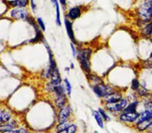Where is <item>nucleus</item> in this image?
I'll return each mask as SVG.
<instances>
[{"instance_id": "obj_1", "label": "nucleus", "mask_w": 152, "mask_h": 133, "mask_svg": "<svg viewBox=\"0 0 152 133\" xmlns=\"http://www.w3.org/2000/svg\"><path fill=\"white\" fill-rule=\"evenodd\" d=\"M91 55H93V49L91 48H78L77 60L79 61L80 66H81V69L86 75L91 73Z\"/></svg>"}, {"instance_id": "obj_2", "label": "nucleus", "mask_w": 152, "mask_h": 133, "mask_svg": "<svg viewBox=\"0 0 152 133\" xmlns=\"http://www.w3.org/2000/svg\"><path fill=\"white\" fill-rule=\"evenodd\" d=\"M136 18L148 23L152 21V0H140L136 8Z\"/></svg>"}, {"instance_id": "obj_3", "label": "nucleus", "mask_w": 152, "mask_h": 133, "mask_svg": "<svg viewBox=\"0 0 152 133\" xmlns=\"http://www.w3.org/2000/svg\"><path fill=\"white\" fill-rule=\"evenodd\" d=\"M91 89H93V91L94 92V94L99 98H104L105 96H107V95L117 91V89L115 88H113V86H111L110 85H107V83H104L93 86H91Z\"/></svg>"}, {"instance_id": "obj_4", "label": "nucleus", "mask_w": 152, "mask_h": 133, "mask_svg": "<svg viewBox=\"0 0 152 133\" xmlns=\"http://www.w3.org/2000/svg\"><path fill=\"white\" fill-rule=\"evenodd\" d=\"M87 10V6L84 4L80 5H75L73 7H70L68 10H66L65 17H67L68 19H70L71 21H76L79 18H81L83 13Z\"/></svg>"}, {"instance_id": "obj_5", "label": "nucleus", "mask_w": 152, "mask_h": 133, "mask_svg": "<svg viewBox=\"0 0 152 133\" xmlns=\"http://www.w3.org/2000/svg\"><path fill=\"white\" fill-rule=\"evenodd\" d=\"M128 103H129L128 98L122 97L118 102L113 103H107V104H104V106L108 111L113 112V113H118V112H123V110L125 109Z\"/></svg>"}, {"instance_id": "obj_6", "label": "nucleus", "mask_w": 152, "mask_h": 133, "mask_svg": "<svg viewBox=\"0 0 152 133\" xmlns=\"http://www.w3.org/2000/svg\"><path fill=\"white\" fill-rule=\"evenodd\" d=\"M9 16L11 18L16 20H22V21H28L31 14L29 13L26 8H12L9 12Z\"/></svg>"}, {"instance_id": "obj_7", "label": "nucleus", "mask_w": 152, "mask_h": 133, "mask_svg": "<svg viewBox=\"0 0 152 133\" xmlns=\"http://www.w3.org/2000/svg\"><path fill=\"white\" fill-rule=\"evenodd\" d=\"M64 24L66 28V32H67V35L70 38L71 42H73L74 44H76L77 46L79 45V42L77 41L76 36H75V32H74V27H73V21H71L70 19H68L67 17L64 18Z\"/></svg>"}, {"instance_id": "obj_8", "label": "nucleus", "mask_w": 152, "mask_h": 133, "mask_svg": "<svg viewBox=\"0 0 152 133\" xmlns=\"http://www.w3.org/2000/svg\"><path fill=\"white\" fill-rule=\"evenodd\" d=\"M139 112H122L121 114L119 115V119L122 122H126V123H132L135 122L137 120V118L139 116Z\"/></svg>"}, {"instance_id": "obj_9", "label": "nucleus", "mask_w": 152, "mask_h": 133, "mask_svg": "<svg viewBox=\"0 0 152 133\" xmlns=\"http://www.w3.org/2000/svg\"><path fill=\"white\" fill-rule=\"evenodd\" d=\"M71 114H72V108L69 105H65L64 107L60 108L59 117H58L59 118V122L63 123V122H66V121H68L69 117H70Z\"/></svg>"}, {"instance_id": "obj_10", "label": "nucleus", "mask_w": 152, "mask_h": 133, "mask_svg": "<svg viewBox=\"0 0 152 133\" xmlns=\"http://www.w3.org/2000/svg\"><path fill=\"white\" fill-rule=\"evenodd\" d=\"M122 98V94L121 92H119L118 91L113 92V94H111L110 95H107V96H105L104 98H102L104 99V104H107V103H113V102H116L120 100Z\"/></svg>"}, {"instance_id": "obj_11", "label": "nucleus", "mask_w": 152, "mask_h": 133, "mask_svg": "<svg viewBox=\"0 0 152 133\" xmlns=\"http://www.w3.org/2000/svg\"><path fill=\"white\" fill-rule=\"evenodd\" d=\"M7 3L13 8H26L30 4V0H9Z\"/></svg>"}, {"instance_id": "obj_12", "label": "nucleus", "mask_w": 152, "mask_h": 133, "mask_svg": "<svg viewBox=\"0 0 152 133\" xmlns=\"http://www.w3.org/2000/svg\"><path fill=\"white\" fill-rule=\"evenodd\" d=\"M140 33L141 35L146 39H149L152 36V21L146 23L144 26L141 27V30H140Z\"/></svg>"}, {"instance_id": "obj_13", "label": "nucleus", "mask_w": 152, "mask_h": 133, "mask_svg": "<svg viewBox=\"0 0 152 133\" xmlns=\"http://www.w3.org/2000/svg\"><path fill=\"white\" fill-rule=\"evenodd\" d=\"M51 2H52V4L54 5V7H55V9H56V19H55L56 24H57V26L61 27L62 20H61V10H60L59 0H51Z\"/></svg>"}, {"instance_id": "obj_14", "label": "nucleus", "mask_w": 152, "mask_h": 133, "mask_svg": "<svg viewBox=\"0 0 152 133\" xmlns=\"http://www.w3.org/2000/svg\"><path fill=\"white\" fill-rule=\"evenodd\" d=\"M87 77H88V83H91V86H96V85H99V83H104V80H102V79L100 77H99L97 75H94L93 73L91 74H88L87 75Z\"/></svg>"}, {"instance_id": "obj_15", "label": "nucleus", "mask_w": 152, "mask_h": 133, "mask_svg": "<svg viewBox=\"0 0 152 133\" xmlns=\"http://www.w3.org/2000/svg\"><path fill=\"white\" fill-rule=\"evenodd\" d=\"M152 124V117L150 118H147V119L143 120L141 121V122L137 123L136 124V128L138 131H144V130H146L148 128L149 126H150Z\"/></svg>"}, {"instance_id": "obj_16", "label": "nucleus", "mask_w": 152, "mask_h": 133, "mask_svg": "<svg viewBox=\"0 0 152 133\" xmlns=\"http://www.w3.org/2000/svg\"><path fill=\"white\" fill-rule=\"evenodd\" d=\"M67 94H63V95H60V96H56V100H55V103H56V106L58 108H62L64 107L65 105H67Z\"/></svg>"}, {"instance_id": "obj_17", "label": "nucleus", "mask_w": 152, "mask_h": 133, "mask_svg": "<svg viewBox=\"0 0 152 133\" xmlns=\"http://www.w3.org/2000/svg\"><path fill=\"white\" fill-rule=\"evenodd\" d=\"M138 105H139V102L136 99H134L128 103L127 106L125 107V109L123 110V112H136Z\"/></svg>"}, {"instance_id": "obj_18", "label": "nucleus", "mask_w": 152, "mask_h": 133, "mask_svg": "<svg viewBox=\"0 0 152 133\" xmlns=\"http://www.w3.org/2000/svg\"><path fill=\"white\" fill-rule=\"evenodd\" d=\"M11 118V113L7 110H0V126L7 123Z\"/></svg>"}, {"instance_id": "obj_19", "label": "nucleus", "mask_w": 152, "mask_h": 133, "mask_svg": "<svg viewBox=\"0 0 152 133\" xmlns=\"http://www.w3.org/2000/svg\"><path fill=\"white\" fill-rule=\"evenodd\" d=\"M150 117H152V110L151 109H145L144 111L140 112L139 116L137 118V120L135 121V123L137 124V123L141 122V121L147 119V118H150Z\"/></svg>"}, {"instance_id": "obj_20", "label": "nucleus", "mask_w": 152, "mask_h": 133, "mask_svg": "<svg viewBox=\"0 0 152 133\" xmlns=\"http://www.w3.org/2000/svg\"><path fill=\"white\" fill-rule=\"evenodd\" d=\"M135 92H136L137 96H140V97H149V95H150V91L142 85L140 86V88L137 89Z\"/></svg>"}, {"instance_id": "obj_21", "label": "nucleus", "mask_w": 152, "mask_h": 133, "mask_svg": "<svg viewBox=\"0 0 152 133\" xmlns=\"http://www.w3.org/2000/svg\"><path fill=\"white\" fill-rule=\"evenodd\" d=\"M91 114H93V116L94 117V119H96L97 125H99L100 128H104V118H102V115L99 114V110H93V111H91Z\"/></svg>"}, {"instance_id": "obj_22", "label": "nucleus", "mask_w": 152, "mask_h": 133, "mask_svg": "<svg viewBox=\"0 0 152 133\" xmlns=\"http://www.w3.org/2000/svg\"><path fill=\"white\" fill-rule=\"evenodd\" d=\"M16 124L15 123H5L3 124V125L0 126V131H10V130H14V128H15Z\"/></svg>"}, {"instance_id": "obj_23", "label": "nucleus", "mask_w": 152, "mask_h": 133, "mask_svg": "<svg viewBox=\"0 0 152 133\" xmlns=\"http://www.w3.org/2000/svg\"><path fill=\"white\" fill-rule=\"evenodd\" d=\"M51 76H52V70H51V68L48 66L47 68L42 72V77L44 80H50Z\"/></svg>"}, {"instance_id": "obj_24", "label": "nucleus", "mask_w": 152, "mask_h": 133, "mask_svg": "<svg viewBox=\"0 0 152 133\" xmlns=\"http://www.w3.org/2000/svg\"><path fill=\"white\" fill-rule=\"evenodd\" d=\"M64 86H65V88H66V94H67L68 96H71L72 94V85L71 83L69 82V80L66 77L64 79Z\"/></svg>"}, {"instance_id": "obj_25", "label": "nucleus", "mask_w": 152, "mask_h": 133, "mask_svg": "<svg viewBox=\"0 0 152 133\" xmlns=\"http://www.w3.org/2000/svg\"><path fill=\"white\" fill-rule=\"evenodd\" d=\"M140 86H141V83H140V82L137 79H133L132 80H131L130 88H131V91H133L134 92H135L137 89L140 88Z\"/></svg>"}, {"instance_id": "obj_26", "label": "nucleus", "mask_w": 152, "mask_h": 133, "mask_svg": "<svg viewBox=\"0 0 152 133\" xmlns=\"http://www.w3.org/2000/svg\"><path fill=\"white\" fill-rule=\"evenodd\" d=\"M76 131H77V125H75V124H71V125L69 127H67L66 129L61 130V131H59L58 133H75Z\"/></svg>"}, {"instance_id": "obj_27", "label": "nucleus", "mask_w": 152, "mask_h": 133, "mask_svg": "<svg viewBox=\"0 0 152 133\" xmlns=\"http://www.w3.org/2000/svg\"><path fill=\"white\" fill-rule=\"evenodd\" d=\"M36 21H37V24L39 26V28L42 30V32H45L46 31V24H45V22L42 17H37Z\"/></svg>"}, {"instance_id": "obj_28", "label": "nucleus", "mask_w": 152, "mask_h": 133, "mask_svg": "<svg viewBox=\"0 0 152 133\" xmlns=\"http://www.w3.org/2000/svg\"><path fill=\"white\" fill-rule=\"evenodd\" d=\"M99 114L102 115V117L104 118V120H105V121L110 120V117L108 116V114L107 113V111H105L104 109H102V108H99Z\"/></svg>"}, {"instance_id": "obj_29", "label": "nucleus", "mask_w": 152, "mask_h": 133, "mask_svg": "<svg viewBox=\"0 0 152 133\" xmlns=\"http://www.w3.org/2000/svg\"><path fill=\"white\" fill-rule=\"evenodd\" d=\"M71 124L69 123V121H66V122H63V123H60L58 126H57V129H58V131H61V130H64L66 129L67 127L70 126Z\"/></svg>"}, {"instance_id": "obj_30", "label": "nucleus", "mask_w": 152, "mask_h": 133, "mask_svg": "<svg viewBox=\"0 0 152 133\" xmlns=\"http://www.w3.org/2000/svg\"><path fill=\"white\" fill-rule=\"evenodd\" d=\"M71 49H72V53H73V56L75 58H77V54H78V48H77V45L74 44L73 42H71Z\"/></svg>"}, {"instance_id": "obj_31", "label": "nucleus", "mask_w": 152, "mask_h": 133, "mask_svg": "<svg viewBox=\"0 0 152 133\" xmlns=\"http://www.w3.org/2000/svg\"><path fill=\"white\" fill-rule=\"evenodd\" d=\"M30 8L32 10V12L35 13L37 11V8H38V5H37L35 0H30Z\"/></svg>"}, {"instance_id": "obj_32", "label": "nucleus", "mask_w": 152, "mask_h": 133, "mask_svg": "<svg viewBox=\"0 0 152 133\" xmlns=\"http://www.w3.org/2000/svg\"><path fill=\"white\" fill-rule=\"evenodd\" d=\"M2 133H28V131L24 128H20L18 130H10V131H3Z\"/></svg>"}, {"instance_id": "obj_33", "label": "nucleus", "mask_w": 152, "mask_h": 133, "mask_svg": "<svg viewBox=\"0 0 152 133\" xmlns=\"http://www.w3.org/2000/svg\"><path fill=\"white\" fill-rule=\"evenodd\" d=\"M144 107H145V109H151V110H152V98H151V99L147 98V99L145 100Z\"/></svg>"}, {"instance_id": "obj_34", "label": "nucleus", "mask_w": 152, "mask_h": 133, "mask_svg": "<svg viewBox=\"0 0 152 133\" xmlns=\"http://www.w3.org/2000/svg\"><path fill=\"white\" fill-rule=\"evenodd\" d=\"M59 3L62 6V9L66 11L67 10V5H68V0H59Z\"/></svg>"}, {"instance_id": "obj_35", "label": "nucleus", "mask_w": 152, "mask_h": 133, "mask_svg": "<svg viewBox=\"0 0 152 133\" xmlns=\"http://www.w3.org/2000/svg\"><path fill=\"white\" fill-rule=\"evenodd\" d=\"M147 132L148 133H152V124L147 128Z\"/></svg>"}, {"instance_id": "obj_36", "label": "nucleus", "mask_w": 152, "mask_h": 133, "mask_svg": "<svg viewBox=\"0 0 152 133\" xmlns=\"http://www.w3.org/2000/svg\"><path fill=\"white\" fill-rule=\"evenodd\" d=\"M70 64H71V69H74V68H75V66H74V64L72 63V62H71Z\"/></svg>"}, {"instance_id": "obj_37", "label": "nucleus", "mask_w": 152, "mask_h": 133, "mask_svg": "<svg viewBox=\"0 0 152 133\" xmlns=\"http://www.w3.org/2000/svg\"><path fill=\"white\" fill-rule=\"evenodd\" d=\"M149 41H150V43H151V45H152V36L150 37V38H149Z\"/></svg>"}, {"instance_id": "obj_38", "label": "nucleus", "mask_w": 152, "mask_h": 133, "mask_svg": "<svg viewBox=\"0 0 152 133\" xmlns=\"http://www.w3.org/2000/svg\"><path fill=\"white\" fill-rule=\"evenodd\" d=\"M94 133H99V132H97V131H94Z\"/></svg>"}, {"instance_id": "obj_39", "label": "nucleus", "mask_w": 152, "mask_h": 133, "mask_svg": "<svg viewBox=\"0 0 152 133\" xmlns=\"http://www.w3.org/2000/svg\"><path fill=\"white\" fill-rule=\"evenodd\" d=\"M151 69H152V68H151Z\"/></svg>"}, {"instance_id": "obj_40", "label": "nucleus", "mask_w": 152, "mask_h": 133, "mask_svg": "<svg viewBox=\"0 0 152 133\" xmlns=\"http://www.w3.org/2000/svg\"><path fill=\"white\" fill-rule=\"evenodd\" d=\"M151 98H152V97H151Z\"/></svg>"}]
</instances>
